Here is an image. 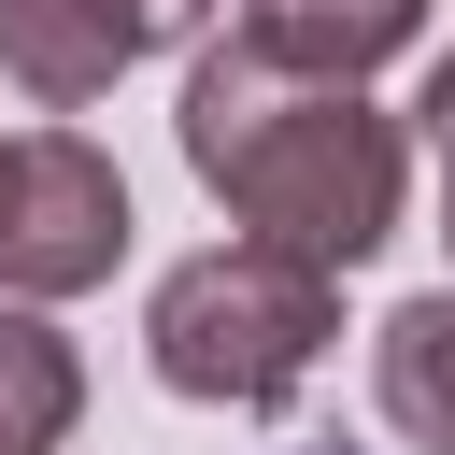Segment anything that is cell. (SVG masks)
Instances as JSON below:
<instances>
[{
  "label": "cell",
  "mask_w": 455,
  "mask_h": 455,
  "mask_svg": "<svg viewBox=\"0 0 455 455\" xmlns=\"http://www.w3.org/2000/svg\"><path fill=\"white\" fill-rule=\"evenodd\" d=\"M185 171L242 213V242H284L313 270H370L398 242V185H412V142L398 114H370L341 71H284L256 57L242 28L185 71Z\"/></svg>",
  "instance_id": "6da1fadb"
},
{
  "label": "cell",
  "mask_w": 455,
  "mask_h": 455,
  "mask_svg": "<svg viewBox=\"0 0 455 455\" xmlns=\"http://www.w3.org/2000/svg\"><path fill=\"white\" fill-rule=\"evenodd\" d=\"M142 341H156L171 398H199V412H284L327 370V341H341V270H313L284 242H213V256H185L142 299Z\"/></svg>",
  "instance_id": "7a4b0ae2"
},
{
  "label": "cell",
  "mask_w": 455,
  "mask_h": 455,
  "mask_svg": "<svg viewBox=\"0 0 455 455\" xmlns=\"http://www.w3.org/2000/svg\"><path fill=\"white\" fill-rule=\"evenodd\" d=\"M128 256V171L85 128H28L0 142V299H85Z\"/></svg>",
  "instance_id": "3957f363"
},
{
  "label": "cell",
  "mask_w": 455,
  "mask_h": 455,
  "mask_svg": "<svg viewBox=\"0 0 455 455\" xmlns=\"http://www.w3.org/2000/svg\"><path fill=\"white\" fill-rule=\"evenodd\" d=\"M142 57V28L114 14V0H0V71L43 100V114H85V100H114V71Z\"/></svg>",
  "instance_id": "277c9868"
},
{
  "label": "cell",
  "mask_w": 455,
  "mask_h": 455,
  "mask_svg": "<svg viewBox=\"0 0 455 455\" xmlns=\"http://www.w3.org/2000/svg\"><path fill=\"white\" fill-rule=\"evenodd\" d=\"M242 43L284 57V71H341V85H370L398 43H427V0H242Z\"/></svg>",
  "instance_id": "5b68a950"
},
{
  "label": "cell",
  "mask_w": 455,
  "mask_h": 455,
  "mask_svg": "<svg viewBox=\"0 0 455 455\" xmlns=\"http://www.w3.org/2000/svg\"><path fill=\"white\" fill-rule=\"evenodd\" d=\"M370 398L412 455H455V284H427L370 327Z\"/></svg>",
  "instance_id": "8992f818"
},
{
  "label": "cell",
  "mask_w": 455,
  "mask_h": 455,
  "mask_svg": "<svg viewBox=\"0 0 455 455\" xmlns=\"http://www.w3.org/2000/svg\"><path fill=\"white\" fill-rule=\"evenodd\" d=\"M85 412V355L57 341L43 299H0V455H57Z\"/></svg>",
  "instance_id": "52a82bcc"
},
{
  "label": "cell",
  "mask_w": 455,
  "mask_h": 455,
  "mask_svg": "<svg viewBox=\"0 0 455 455\" xmlns=\"http://www.w3.org/2000/svg\"><path fill=\"white\" fill-rule=\"evenodd\" d=\"M412 114H427V156H441V185H455V43H441V71H427Z\"/></svg>",
  "instance_id": "ba28073f"
},
{
  "label": "cell",
  "mask_w": 455,
  "mask_h": 455,
  "mask_svg": "<svg viewBox=\"0 0 455 455\" xmlns=\"http://www.w3.org/2000/svg\"><path fill=\"white\" fill-rule=\"evenodd\" d=\"M114 14H128V28H142V43H185V28H213V14H228V0H114Z\"/></svg>",
  "instance_id": "9c48e42d"
},
{
  "label": "cell",
  "mask_w": 455,
  "mask_h": 455,
  "mask_svg": "<svg viewBox=\"0 0 455 455\" xmlns=\"http://www.w3.org/2000/svg\"><path fill=\"white\" fill-rule=\"evenodd\" d=\"M284 455H341V441H284Z\"/></svg>",
  "instance_id": "30bf717a"
},
{
  "label": "cell",
  "mask_w": 455,
  "mask_h": 455,
  "mask_svg": "<svg viewBox=\"0 0 455 455\" xmlns=\"http://www.w3.org/2000/svg\"><path fill=\"white\" fill-rule=\"evenodd\" d=\"M441 228H455V185H441Z\"/></svg>",
  "instance_id": "8fae6325"
}]
</instances>
